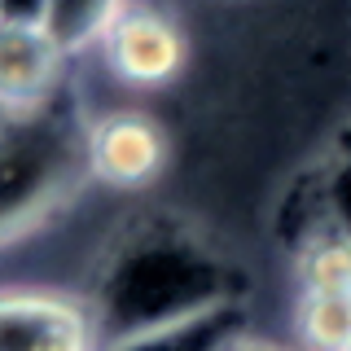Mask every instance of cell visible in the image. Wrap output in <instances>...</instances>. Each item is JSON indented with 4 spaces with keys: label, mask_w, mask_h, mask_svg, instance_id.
Returning <instances> with one entry per match:
<instances>
[{
    "label": "cell",
    "mask_w": 351,
    "mask_h": 351,
    "mask_svg": "<svg viewBox=\"0 0 351 351\" xmlns=\"http://www.w3.org/2000/svg\"><path fill=\"white\" fill-rule=\"evenodd\" d=\"M84 299L110 347L119 338L241 303V277L189 228L145 219L110 241Z\"/></svg>",
    "instance_id": "obj_1"
},
{
    "label": "cell",
    "mask_w": 351,
    "mask_h": 351,
    "mask_svg": "<svg viewBox=\"0 0 351 351\" xmlns=\"http://www.w3.org/2000/svg\"><path fill=\"white\" fill-rule=\"evenodd\" d=\"M66 49L49 27H14L5 22L0 36V88H5V114L36 110L58 97Z\"/></svg>",
    "instance_id": "obj_5"
},
{
    "label": "cell",
    "mask_w": 351,
    "mask_h": 351,
    "mask_svg": "<svg viewBox=\"0 0 351 351\" xmlns=\"http://www.w3.org/2000/svg\"><path fill=\"white\" fill-rule=\"evenodd\" d=\"M303 351H347L351 347V294H299L294 307Z\"/></svg>",
    "instance_id": "obj_8"
},
{
    "label": "cell",
    "mask_w": 351,
    "mask_h": 351,
    "mask_svg": "<svg viewBox=\"0 0 351 351\" xmlns=\"http://www.w3.org/2000/svg\"><path fill=\"white\" fill-rule=\"evenodd\" d=\"M299 294H351V237L321 224L299 250Z\"/></svg>",
    "instance_id": "obj_7"
},
{
    "label": "cell",
    "mask_w": 351,
    "mask_h": 351,
    "mask_svg": "<svg viewBox=\"0 0 351 351\" xmlns=\"http://www.w3.org/2000/svg\"><path fill=\"white\" fill-rule=\"evenodd\" d=\"M241 329H246V312H241V303H228V307H215V312L189 316V321L119 338L106 351H224Z\"/></svg>",
    "instance_id": "obj_6"
},
{
    "label": "cell",
    "mask_w": 351,
    "mask_h": 351,
    "mask_svg": "<svg viewBox=\"0 0 351 351\" xmlns=\"http://www.w3.org/2000/svg\"><path fill=\"white\" fill-rule=\"evenodd\" d=\"M128 0H53L49 31L58 36L66 53L80 49L84 40H101V31L110 27V18L123 9Z\"/></svg>",
    "instance_id": "obj_9"
},
{
    "label": "cell",
    "mask_w": 351,
    "mask_h": 351,
    "mask_svg": "<svg viewBox=\"0 0 351 351\" xmlns=\"http://www.w3.org/2000/svg\"><path fill=\"white\" fill-rule=\"evenodd\" d=\"M224 351H281V347H272V343H263V338H250L246 329H241V334L233 338V343H228Z\"/></svg>",
    "instance_id": "obj_11"
},
{
    "label": "cell",
    "mask_w": 351,
    "mask_h": 351,
    "mask_svg": "<svg viewBox=\"0 0 351 351\" xmlns=\"http://www.w3.org/2000/svg\"><path fill=\"white\" fill-rule=\"evenodd\" d=\"M347 351H351V347H347Z\"/></svg>",
    "instance_id": "obj_12"
},
{
    "label": "cell",
    "mask_w": 351,
    "mask_h": 351,
    "mask_svg": "<svg viewBox=\"0 0 351 351\" xmlns=\"http://www.w3.org/2000/svg\"><path fill=\"white\" fill-rule=\"evenodd\" d=\"M167 132L141 110H110L88 123V176L106 189L136 193L167 167Z\"/></svg>",
    "instance_id": "obj_4"
},
{
    "label": "cell",
    "mask_w": 351,
    "mask_h": 351,
    "mask_svg": "<svg viewBox=\"0 0 351 351\" xmlns=\"http://www.w3.org/2000/svg\"><path fill=\"white\" fill-rule=\"evenodd\" d=\"M0 351H106L88 299L14 285L0 303Z\"/></svg>",
    "instance_id": "obj_3"
},
{
    "label": "cell",
    "mask_w": 351,
    "mask_h": 351,
    "mask_svg": "<svg viewBox=\"0 0 351 351\" xmlns=\"http://www.w3.org/2000/svg\"><path fill=\"white\" fill-rule=\"evenodd\" d=\"M97 44H101L106 71L119 84L145 88V93L176 84L189 62V40L180 22L154 5H123Z\"/></svg>",
    "instance_id": "obj_2"
},
{
    "label": "cell",
    "mask_w": 351,
    "mask_h": 351,
    "mask_svg": "<svg viewBox=\"0 0 351 351\" xmlns=\"http://www.w3.org/2000/svg\"><path fill=\"white\" fill-rule=\"evenodd\" d=\"M321 211H325V224L329 228H338L343 237H351V158L338 162V167L325 176Z\"/></svg>",
    "instance_id": "obj_10"
}]
</instances>
